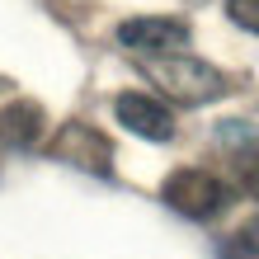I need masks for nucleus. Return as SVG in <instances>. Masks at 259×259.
<instances>
[{
  "label": "nucleus",
  "mask_w": 259,
  "mask_h": 259,
  "mask_svg": "<svg viewBox=\"0 0 259 259\" xmlns=\"http://www.w3.org/2000/svg\"><path fill=\"white\" fill-rule=\"evenodd\" d=\"M142 71L151 75V85H156L160 95H170L175 104H189V109L212 104L217 95H226V75L212 62H203V57L184 52V48H175V52H146Z\"/></svg>",
  "instance_id": "1"
},
{
  "label": "nucleus",
  "mask_w": 259,
  "mask_h": 259,
  "mask_svg": "<svg viewBox=\"0 0 259 259\" xmlns=\"http://www.w3.org/2000/svg\"><path fill=\"white\" fill-rule=\"evenodd\" d=\"M160 198L179 212V217L207 222V217H217V212L226 207V198H231V193H226V184H222L217 175L184 165V170H170V179L160 184Z\"/></svg>",
  "instance_id": "2"
},
{
  "label": "nucleus",
  "mask_w": 259,
  "mask_h": 259,
  "mask_svg": "<svg viewBox=\"0 0 259 259\" xmlns=\"http://www.w3.org/2000/svg\"><path fill=\"white\" fill-rule=\"evenodd\" d=\"M113 118L142 142H170L175 137V113L156 95H142V90H123L113 99Z\"/></svg>",
  "instance_id": "3"
},
{
  "label": "nucleus",
  "mask_w": 259,
  "mask_h": 259,
  "mask_svg": "<svg viewBox=\"0 0 259 259\" xmlns=\"http://www.w3.org/2000/svg\"><path fill=\"white\" fill-rule=\"evenodd\" d=\"M52 156L66 160V165H75V170H85V175H104V179H109V170H113L109 137H99L95 127H85V123H66L62 132H57Z\"/></svg>",
  "instance_id": "4"
},
{
  "label": "nucleus",
  "mask_w": 259,
  "mask_h": 259,
  "mask_svg": "<svg viewBox=\"0 0 259 259\" xmlns=\"http://www.w3.org/2000/svg\"><path fill=\"white\" fill-rule=\"evenodd\" d=\"M118 42L137 52H175L189 48V24L175 14H137V19L118 24Z\"/></svg>",
  "instance_id": "5"
},
{
  "label": "nucleus",
  "mask_w": 259,
  "mask_h": 259,
  "mask_svg": "<svg viewBox=\"0 0 259 259\" xmlns=\"http://www.w3.org/2000/svg\"><path fill=\"white\" fill-rule=\"evenodd\" d=\"M38 137H42V109L33 99H14L0 109V142L5 146L28 151V146H38Z\"/></svg>",
  "instance_id": "6"
},
{
  "label": "nucleus",
  "mask_w": 259,
  "mask_h": 259,
  "mask_svg": "<svg viewBox=\"0 0 259 259\" xmlns=\"http://www.w3.org/2000/svg\"><path fill=\"white\" fill-rule=\"evenodd\" d=\"M217 142L231 151V156H240V151H254L259 146V132L250 123H240V118H226V123H217Z\"/></svg>",
  "instance_id": "7"
},
{
  "label": "nucleus",
  "mask_w": 259,
  "mask_h": 259,
  "mask_svg": "<svg viewBox=\"0 0 259 259\" xmlns=\"http://www.w3.org/2000/svg\"><path fill=\"white\" fill-rule=\"evenodd\" d=\"M236 170H240V189L250 198H259V146L254 151H240L236 156Z\"/></svg>",
  "instance_id": "8"
},
{
  "label": "nucleus",
  "mask_w": 259,
  "mask_h": 259,
  "mask_svg": "<svg viewBox=\"0 0 259 259\" xmlns=\"http://www.w3.org/2000/svg\"><path fill=\"white\" fill-rule=\"evenodd\" d=\"M226 14H231V24L259 33V0H226Z\"/></svg>",
  "instance_id": "9"
},
{
  "label": "nucleus",
  "mask_w": 259,
  "mask_h": 259,
  "mask_svg": "<svg viewBox=\"0 0 259 259\" xmlns=\"http://www.w3.org/2000/svg\"><path fill=\"white\" fill-rule=\"evenodd\" d=\"M240 245L259 254V222H254V226H245V236H240Z\"/></svg>",
  "instance_id": "10"
},
{
  "label": "nucleus",
  "mask_w": 259,
  "mask_h": 259,
  "mask_svg": "<svg viewBox=\"0 0 259 259\" xmlns=\"http://www.w3.org/2000/svg\"><path fill=\"white\" fill-rule=\"evenodd\" d=\"M0 90H5V75H0Z\"/></svg>",
  "instance_id": "11"
}]
</instances>
